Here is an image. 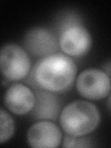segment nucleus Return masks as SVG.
Instances as JSON below:
<instances>
[{"label":"nucleus","instance_id":"nucleus-1","mask_svg":"<svg viewBox=\"0 0 111 148\" xmlns=\"http://www.w3.org/2000/svg\"><path fill=\"white\" fill-rule=\"evenodd\" d=\"M77 66L72 58L62 53H54L41 58L32 71V78L41 90L62 94L73 86Z\"/></svg>","mask_w":111,"mask_h":148},{"label":"nucleus","instance_id":"nucleus-2","mask_svg":"<svg viewBox=\"0 0 111 148\" xmlns=\"http://www.w3.org/2000/svg\"><path fill=\"white\" fill-rule=\"evenodd\" d=\"M101 116L96 106L88 101L76 100L60 111L59 122L68 135L82 137L98 127Z\"/></svg>","mask_w":111,"mask_h":148},{"label":"nucleus","instance_id":"nucleus-3","mask_svg":"<svg viewBox=\"0 0 111 148\" xmlns=\"http://www.w3.org/2000/svg\"><path fill=\"white\" fill-rule=\"evenodd\" d=\"M31 60L26 51L16 44L0 48V72L9 81H21L29 75Z\"/></svg>","mask_w":111,"mask_h":148},{"label":"nucleus","instance_id":"nucleus-4","mask_svg":"<svg viewBox=\"0 0 111 148\" xmlns=\"http://www.w3.org/2000/svg\"><path fill=\"white\" fill-rule=\"evenodd\" d=\"M76 88L82 96L89 100H101L109 95L110 78L105 71L87 69L76 78Z\"/></svg>","mask_w":111,"mask_h":148},{"label":"nucleus","instance_id":"nucleus-5","mask_svg":"<svg viewBox=\"0 0 111 148\" xmlns=\"http://www.w3.org/2000/svg\"><path fill=\"white\" fill-rule=\"evenodd\" d=\"M58 45L65 55L81 58L89 53L92 39L85 27L81 24H71L62 31Z\"/></svg>","mask_w":111,"mask_h":148},{"label":"nucleus","instance_id":"nucleus-6","mask_svg":"<svg viewBox=\"0 0 111 148\" xmlns=\"http://www.w3.org/2000/svg\"><path fill=\"white\" fill-rule=\"evenodd\" d=\"M26 140L32 148H57L62 142V132L51 120H40L28 129Z\"/></svg>","mask_w":111,"mask_h":148},{"label":"nucleus","instance_id":"nucleus-7","mask_svg":"<svg viewBox=\"0 0 111 148\" xmlns=\"http://www.w3.org/2000/svg\"><path fill=\"white\" fill-rule=\"evenodd\" d=\"M24 45L31 54L43 58L54 54L58 48L56 36L44 27H34L28 31L24 37Z\"/></svg>","mask_w":111,"mask_h":148},{"label":"nucleus","instance_id":"nucleus-8","mask_svg":"<svg viewBox=\"0 0 111 148\" xmlns=\"http://www.w3.org/2000/svg\"><path fill=\"white\" fill-rule=\"evenodd\" d=\"M4 103L11 113L18 116L26 115L34 108L35 94L22 83H14L5 92Z\"/></svg>","mask_w":111,"mask_h":148},{"label":"nucleus","instance_id":"nucleus-9","mask_svg":"<svg viewBox=\"0 0 111 148\" xmlns=\"http://www.w3.org/2000/svg\"><path fill=\"white\" fill-rule=\"evenodd\" d=\"M61 110V101L53 92L38 91L35 94V103L32 116L40 120H56Z\"/></svg>","mask_w":111,"mask_h":148},{"label":"nucleus","instance_id":"nucleus-10","mask_svg":"<svg viewBox=\"0 0 111 148\" xmlns=\"http://www.w3.org/2000/svg\"><path fill=\"white\" fill-rule=\"evenodd\" d=\"M15 122L10 114L0 108V143H7L15 133Z\"/></svg>","mask_w":111,"mask_h":148},{"label":"nucleus","instance_id":"nucleus-11","mask_svg":"<svg viewBox=\"0 0 111 148\" xmlns=\"http://www.w3.org/2000/svg\"><path fill=\"white\" fill-rule=\"evenodd\" d=\"M63 147H90L92 145L90 143V140L84 136L82 137H75L68 135L64 138V141L62 143Z\"/></svg>","mask_w":111,"mask_h":148},{"label":"nucleus","instance_id":"nucleus-12","mask_svg":"<svg viewBox=\"0 0 111 148\" xmlns=\"http://www.w3.org/2000/svg\"><path fill=\"white\" fill-rule=\"evenodd\" d=\"M1 84H2V85H6V84H8V82H7V81H3V82H1Z\"/></svg>","mask_w":111,"mask_h":148}]
</instances>
